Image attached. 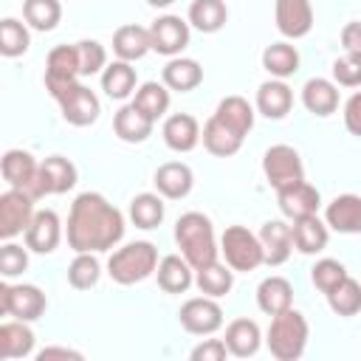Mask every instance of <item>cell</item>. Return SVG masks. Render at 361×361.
Returning a JSON list of instances; mask_svg holds the SVG:
<instances>
[{
  "label": "cell",
  "instance_id": "19",
  "mask_svg": "<svg viewBox=\"0 0 361 361\" xmlns=\"http://www.w3.org/2000/svg\"><path fill=\"white\" fill-rule=\"evenodd\" d=\"M161 135L172 152H192L200 141V124L189 113H172V116H166Z\"/></svg>",
  "mask_w": 361,
  "mask_h": 361
},
{
  "label": "cell",
  "instance_id": "25",
  "mask_svg": "<svg viewBox=\"0 0 361 361\" xmlns=\"http://www.w3.org/2000/svg\"><path fill=\"white\" fill-rule=\"evenodd\" d=\"M293 107V90L285 85V79H268L257 87V110L265 118H285Z\"/></svg>",
  "mask_w": 361,
  "mask_h": 361
},
{
  "label": "cell",
  "instance_id": "14",
  "mask_svg": "<svg viewBox=\"0 0 361 361\" xmlns=\"http://www.w3.org/2000/svg\"><path fill=\"white\" fill-rule=\"evenodd\" d=\"M274 20H276V28L282 37L302 39L313 28V6H310V0H276Z\"/></svg>",
  "mask_w": 361,
  "mask_h": 361
},
{
  "label": "cell",
  "instance_id": "23",
  "mask_svg": "<svg viewBox=\"0 0 361 361\" xmlns=\"http://www.w3.org/2000/svg\"><path fill=\"white\" fill-rule=\"evenodd\" d=\"M223 341L228 347V355L251 358V355H257V350L262 344V333H259V324L254 319H234L226 324Z\"/></svg>",
  "mask_w": 361,
  "mask_h": 361
},
{
  "label": "cell",
  "instance_id": "21",
  "mask_svg": "<svg viewBox=\"0 0 361 361\" xmlns=\"http://www.w3.org/2000/svg\"><path fill=\"white\" fill-rule=\"evenodd\" d=\"M259 243L265 251V265H282L293 251V231L285 220H268L259 228Z\"/></svg>",
  "mask_w": 361,
  "mask_h": 361
},
{
  "label": "cell",
  "instance_id": "26",
  "mask_svg": "<svg viewBox=\"0 0 361 361\" xmlns=\"http://www.w3.org/2000/svg\"><path fill=\"white\" fill-rule=\"evenodd\" d=\"M161 82L175 90V93H189L195 90L200 82H203V68L197 59H189V56H172L164 71H161Z\"/></svg>",
  "mask_w": 361,
  "mask_h": 361
},
{
  "label": "cell",
  "instance_id": "1",
  "mask_svg": "<svg viewBox=\"0 0 361 361\" xmlns=\"http://www.w3.org/2000/svg\"><path fill=\"white\" fill-rule=\"evenodd\" d=\"M65 237L76 254L82 251L102 254V251H110L124 237V217L104 195L82 192L71 203Z\"/></svg>",
  "mask_w": 361,
  "mask_h": 361
},
{
  "label": "cell",
  "instance_id": "18",
  "mask_svg": "<svg viewBox=\"0 0 361 361\" xmlns=\"http://www.w3.org/2000/svg\"><path fill=\"white\" fill-rule=\"evenodd\" d=\"M324 223L338 234H361V195H338L324 209Z\"/></svg>",
  "mask_w": 361,
  "mask_h": 361
},
{
  "label": "cell",
  "instance_id": "7",
  "mask_svg": "<svg viewBox=\"0 0 361 361\" xmlns=\"http://www.w3.org/2000/svg\"><path fill=\"white\" fill-rule=\"evenodd\" d=\"M262 172H265V180L276 192H282V189L305 180V164H302L299 152L290 144H274V147H268L265 155H262Z\"/></svg>",
  "mask_w": 361,
  "mask_h": 361
},
{
  "label": "cell",
  "instance_id": "33",
  "mask_svg": "<svg viewBox=\"0 0 361 361\" xmlns=\"http://www.w3.org/2000/svg\"><path fill=\"white\" fill-rule=\"evenodd\" d=\"M135 85H138V76H135L133 62L116 59V62H110L102 71V90L110 99H116V102H124L127 96H133L135 93Z\"/></svg>",
  "mask_w": 361,
  "mask_h": 361
},
{
  "label": "cell",
  "instance_id": "43",
  "mask_svg": "<svg viewBox=\"0 0 361 361\" xmlns=\"http://www.w3.org/2000/svg\"><path fill=\"white\" fill-rule=\"evenodd\" d=\"M99 276H102V265H99L96 254H90V251L76 254L73 262L68 265V285L76 288V290H90V288H96Z\"/></svg>",
  "mask_w": 361,
  "mask_h": 361
},
{
  "label": "cell",
  "instance_id": "47",
  "mask_svg": "<svg viewBox=\"0 0 361 361\" xmlns=\"http://www.w3.org/2000/svg\"><path fill=\"white\" fill-rule=\"evenodd\" d=\"M333 82L341 87H361V59L344 54L333 59Z\"/></svg>",
  "mask_w": 361,
  "mask_h": 361
},
{
  "label": "cell",
  "instance_id": "30",
  "mask_svg": "<svg viewBox=\"0 0 361 361\" xmlns=\"http://www.w3.org/2000/svg\"><path fill=\"white\" fill-rule=\"evenodd\" d=\"M147 51H152V42H149V28L144 25H135V23H127V25H118L113 31V54L124 62H135L141 59Z\"/></svg>",
  "mask_w": 361,
  "mask_h": 361
},
{
  "label": "cell",
  "instance_id": "51",
  "mask_svg": "<svg viewBox=\"0 0 361 361\" xmlns=\"http://www.w3.org/2000/svg\"><path fill=\"white\" fill-rule=\"evenodd\" d=\"M51 358H73V361H82L85 355L79 350H71V347H42L37 353V361H51Z\"/></svg>",
  "mask_w": 361,
  "mask_h": 361
},
{
  "label": "cell",
  "instance_id": "40",
  "mask_svg": "<svg viewBox=\"0 0 361 361\" xmlns=\"http://www.w3.org/2000/svg\"><path fill=\"white\" fill-rule=\"evenodd\" d=\"M324 296H327V305L336 316H355L361 310V282L353 279L350 274Z\"/></svg>",
  "mask_w": 361,
  "mask_h": 361
},
{
  "label": "cell",
  "instance_id": "50",
  "mask_svg": "<svg viewBox=\"0 0 361 361\" xmlns=\"http://www.w3.org/2000/svg\"><path fill=\"white\" fill-rule=\"evenodd\" d=\"M341 45H344V54L361 59V23L353 20L341 28Z\"/></svg>",
  "mask_w": 361,
  "mask_h": 361
},
{
  "label": "cell",
  "instance_id": "3",
  "mask_svg": "<svg viewBox=\"0 0 361 361\" xmlns=\"http://www.w3.org/2000/svg\"><path fill=\"white\" fill-rule=\"evenodd\" d=\"M307 336H310L307 319L299 310L288 307V310L271 316V324H268V333H265V344H268V353L276 361H296V358L305 355Z\"/></svg>",
  "mask_w": 361,
  "mask_h": 361
},
{
  "label": "cell",
  "instance_id": "28",
  "mask_svg": "<svg viewBox=\"0 0 361 361\" xmlns=\"http://www.w3.org/2000/svg\"><path fill=\"white\" fill-rule=\"evenodd\" d=\"M152 127H155V121H152L149 116H144L133 102L124 104V107H118L116 116H113V130H116V135H118L121 141H127V144H141V141H147V138L152 135Z\"/></svg>",
  "mask_w": 361,
  "mask_h": 361
},
{
  "label": "cell",
  "instance_id": "48",
  "mask_svg": "<svg viewBox=\"0 0 361 361\" xmlns=\"http://www.w3.org/2000/svg\"><path fill=\"white\" fill-rule=\"evenodd\" d=\"M226 355H228V347H226L223 338H203V341L189 353L192 361H226Z\"/></svg>",
  "mask_w": 361,
  "mask_h": 361
},
{
  "label": "cell",
  "instance_id": "29",
  "mask_svg": "<svg viewBox=\"0 0 361 361\" xmlns=\"http://www.w3.org/2000/svg\"><path fill=\"white\" fill-rule=\"evenodd\" d=\"M290 231H293V248L302 254H319L327 248L330 226L324 220H319V214H307V217L293 220Z\"/></svg>",
  "mask_w": 361,
  "mask_h": 361
},
{
  "label": "cell",
  "instance_id": "41",
  "mask_svg": "<svg viewBox=\"0 0 361 361\" xmlns=\"http://www.w3.org/2000/svg\"><path fill=\"white\" fill-rule=\"evenodd\" d=\"M23 20L34 31H54L62 20L59 0H23Z\"/></svg>",
  "mask_w": 361,
  "mask_h": 361
},
{
  "label": "cell",
  "instance_id": "9",
  "mask_svg": "<svg viewBox=\"0 0 361 361\" xmlns=\"http://www.w3.org/2000/svg\"><path fill=\"white\" fill-rule=\"evenodd\" d=\"M178 322L186 333L192 336H212L223 327V307L217 305L214 296H192L180 305Z\"/></svg>",
  "mask_w": 361,
  "mask_h": 361
},
{
  "label": "cell",
  "instance_id": "35",
  "mask_svg": "<svg viewBox=\"0 0 361 361\" xmlns=\"http://www.w3.org/2000/svg\"><path fill=\"white\" fill-rule=\"evenodd\" d=\"M262 68L274 79H288L299 71V51L290 42H271L262 51Z\"/></svg>",
  "mask_w": 361,
  "mask_h": 361
},
{
  "label": "cell",
  "instance_id": "36",
  "mask_svg": "<svg viewBox=\"0 0 361 361\" xmlns=\"http://www.w3.org/2000/svg\"><path fill=\"white\" fill-rule=\"evenodd\" d=\"M195 285L200 288V293L220 299L234 285V268L231 265H223V262H209V265H203V268L195 271Z\"/></svg>",
  "mask_w": 361,
  "mask_h": 361
},
{
  "label": "cell",
  "instance_id": "12",
  "mask_svg": "<svg viewBox=\"0 0 361 361\" xmlns=\"http://www.w3.org/2000/svg\"><path fill=\"white\" fill-rule=\"evenodd\" d=\"M149 42L152 51L164 56H178L189 45V20H180L178 14H164L149 25Z\"/></svg>",
  "mask_w": 361,
  "mask_h": 361
},
{
  "label": "cell",
  "instance_id": "27",
  "mask_svg": "<svg viewBox=\"0 0 361 361\" xmlns=\"http://www.w3.org/2000/svg\"><path fill=\"white\" fill-rule=\"evenodd\" d=\"M302 104L307 107V113L313 116H333L338 110V85L322 76H313L305 82L302 87Z\"/></svg>",
  "mask_w": 361,
  "mask_h": 361
},
{
  "label": "cell",
  "instance_id": "17",
  "mask_svg": "<svg viewBox=\"0 0 361 361\" xmlns=\"http://www.w3.org/2000/svg\"><path fill=\"white\" fill-rule=\"evenodd\" d=\"M152 183H155V192L164 195L166 200H180V197H186L192 192L195 175L183 161H166V164H161L155 169Z\"/></svg>",
  "mask_w": 361,
  "mask_h": 361
},
{
  "label": "cell",
  "instance_id": "42",
  "mask_svg": "<svg viewBox=\"0 0 361 361\" xmlns=\"http://www.w3.org/2000/svg\"><path fill=\"white\" fill-rule=\"evenodd\" d=\"M28 23H20L17 17H3L0 20V54L14 59V56H23L31 45V34L25 28Z\"/></svg>",
  "mask_w": 361,
  "mask_h": 361
},
{
  "label": "cell",
  "instance_id": "44",
  "mask_svg": "<svg viewBox=\"0 0 361 361\" xmlns=\"http://www.w3.org/2000/svg\"><path fill=\"white\" fill-rule=\"evenodd\" d=\"M76 51H79V73L82 76H93V73H102L107 68V51L102 42L96 39H79L76 42Z\"/></svg>",
  "mask_w": 361,
  "mask_h": 361
},
{
  "label": "cell",
  "instance_id": "38",
  "mask_svg": "<svg viewBox=\"0 0 361 361\" xmlns=\"http://www.w3.org/2000/svg\"><path fill=\"white\" fill-rule=\"evenodd\" d=\"M133 104H135L144 116H149L152 121H158V118L166 116V110H169V87H166L164 82H144V85L135 90Z\"/></svg>",
  "mask_w": 361,
  "mask_h": 361
},
{
  "label": "cell",
  "instance_id": "5",
  "mask_svg": "<svg viewBox=\"0 0 361 361\" xmlns=\"http://www.w3.org/2000/svg\"><path fill=\"white\" fill-rule=\"evenodd\" d=\"M220 254L226 265L234 271H254L265 265V251L259 243V234L248 231L245 226H228L220 237Z\"/></svg>",
  "mask_w": 361,
  "mask_h": 361
},
{
  "label": "cell",
  "instance_id": "2",
  "mask_svg": "<svg viewBox=\"0 0 361 361\" xmlns=\"http://www.w3.org/2000/svg\"><path fill=\"white\" fill-rule=\"evenodd\" d=\"M175 243L195 271L209 262H217V257H220V245L214 240V226L203 212H186L178 217Z\"/></svg>",
  "mask_w": 361,
  "mask_h": 361
},
{
  "label": "cell",
  "instance_id": "20",
  "mask_svg": "<svg viewBox=\"0 0 361 361\" xmlns=\"http://www.w3.org/2000/svg\"><path fill=\"white\" fill-rule=\"evenodd\" d=\"M276 200H279V209L288 220H299V217H307V214H316L319 212V203H322V195L316 186H310L307 180L302 183H293L282 192H276Z\"/></svg>",
  "mask_w": 361,
  "mask_h": 361
},
{
  "label": "cell",
  "instance_id": "32",
  "mask_svg": "<svg viewBox=\"0 0 361 361\" xmlns=\"http://www.w3.org/2000/svg\"><path fill=\"white\" fill-rule=\"evenodd\" d=\"M257 305L268 316H276L293 307V285L285 276H265L257 288Z\"/></svg>",
  "mask_w": 361,
  "mask_h": 361
},
{
  "label": "cell",
  "instance_id": "22",
  "mask_svg": "<svg viewBox=\"0 0 361 361\" xmlns=\"http://www.w3.org/2000/svg\"><path fill=\"white\" fill-rule=\"evenodd\" d=\"M155 279L158 288L166 293H186L195 282V268L186 262L183 254H166L155 268Z\"/></svg>",
  "mask_w": 361,
  "mask_h": 361
},
{
  "label": "cell",
  "instance_id": "10",
  "mask_svg": "<svg viewBox=\"0 0 361 361\" xmlns=\"http://www.w3.org/2000/svg\"><path fill=\"white\" fill-rule=\"evenodd\" d=\"M31 220H34V197L23 189L8 186L0 195V237L14 240L17 234H25Z\"/></svg>",
  "mask_w": 361,
  "mask_h": 361
},
{
  "label": "cell",
  "instance_id": "45",
  "mask_svg": "<svg viewBox=\"0 0 361 361\" xmlns=\"http://www.w3.org/2000/svg\"><path fill=\"white\" fill-rule=\"evenodd\" d=\"M347 276V268L338 262V259H330V257H324V259H319L313 268H310V282L322 290V293H327V290H333L341 279Z\"/></svg>",
  "mask_w": 361,
  "mask_h": 361
},
{
  "label": "cell",
  "instance_id": "52",
  "mask_svg": "<svg viewBox=\"0 0 361 361\" xmlns=\"http://www.w3.org/2000/svg\"><path fill=\"white\" fill-rule=\"evenodd\" d=\"M149 6H155V8H164V6H169V3H175V0H147Z\"/></svg>",
  "mask_w": 361,
  "mask_h": 361
},
{
  "label": "cell",
  "instance_id": "4",
  "mask_svg": "<svg viewBox=\"0 0 361 361\" xmlns=\"http://www.w3.org/2000/svg\"><path fill=\"white\" fill-rule=\"evenodd\" d=\"M158 248L149 240H135L121 245L107 259V274L116 285H135L155 274L158 268Z\"/></svg>",
  "mask_w": 361,
  "mask_h": 361
},
{
  "label": "cell",
  "instance_id": "11",
  "mask_svg": "<svg viewBox=\"0 0 361 361\" xmlns=\"http://www.w3.org/2000/svg\"><path fill=\"white\" fill-rule=\"evenodd\" d=\"M76 186V166L65 155H48L39 161V175L34 183L31 197H45V195H65L68 189Z\"/></svg>",
  "mask_w": 361,
  "mask_h": 361
},
{
  "label": "cell",
  "instance_id": "49",
  "mask_svg": "<svg viewBox=\"0 0 361 361\" xmlns=\"http://www.w3.org/2000/svg\"><path fill=\"white\" fill-rule=\"evenodd\" d=\"M344 127L350 135L361 138V90H355L344 104Z\"/></svg>",
  "mask_w": 361,
  "mask_h": 361
},
{
  "label": "cell",
  "instance_id": "16",
  "mask_svg": "<svg viewBox=\"0 0 361 361\" xmlns=\"http://www.w3.org/2000/svg\"><path fill=\"white\" fill-rule=\"evenodd\" d=\"M62 240V223L54 209L34 212V220L25 228V248L34 254H51Z\"/></svg>",
  "mask_w": 361,
  "mask_h": 361
},
{
  "label": "cell",
  "instance_id": "46",
  "mask_svg": "<svg viewBox=\"0 0 361 361\" xmlns=\"http://www.w3.org/2000/svg\"><path fill=\"white\" fill-rule=\"evenodd\" d=\"M25 268H28V251L23 245L6 240V245L0 248V274L6 279H11V276H20Z\"/></svg>",
  "mask_w": 361,
  "mask_h": 361
},
{
  "label": "cell",
  "instance_id": "31",
  "mask_svg": "<svg viewBox=\"0 0 361 361\" xmlns=\"http://www.w3.org/2000/svg\"><path fill=\"white\" fill-rule=\"evenodd\" d=\"M34 353V330L28 327V322L11 319L0 324V358L11 361V358H25Z\"/></svg>",
  "mask_w": 361,
  "mask_h": 361
},
{
  "label": "cell",
  "instance_id": "6",
  "mask_svg": "<svg viewBox=\"0 0 361 361\" xmlns=\"http://www.w3.org/2000/svg\"><path fill=\"white\" fill-rule=\"evenodd\" d=\"M51 96L56 99V104L62 110V118L68 124H73V127H90L102 113L99 96L87 85H82L79 79L65 85V87H59V90H54Z\"/></svg>",
  "mask_w": 361,
  "mask_h": 361
},
{
  "label": "cell",
  "instance_id": "34",
  "mask_svg": "<svg viewBox=\"0 0 361 361\" xmlns=\"http://www.w3.org/2000/svg\"><path fill=\"white\" fill-rule=\"evenodd\" d=\"M228 20V8L223 0H192L189 6V25L203 34H217Z\"/></svg>",
  "mask_w": 361,
  "mask_h": 361
},
{
  "label": "cell",
  "instance_id": "13",
  "mask_svg": "<svg viewBox=\"0 0 361 361\" xmlns=\"http://www.w3.org/2000/svg\"><path fill=\"white\" fill-rule=\"evenodd\" d=\"M82 79L79 73V51H76V42L73 45H56L48 51V59H45V90L54 93L71 82Z\"/></svg>",
  "mask_w": 361,
  "mask_h": 361
},
{
  "label": "cell",
  "instance_id": "39",
  "mask_svg": "<svg viewBox=\"0 0 361 361\" xmlns=\"http://www.w3.org/2000/svg\"><path fill=\"white\" fill-rule=\"evenodd\" d=\"M214 116L223 118L228 127H234L240 135H248L251 127H254V107L243 96H226V99H220Z\"/></svg>",
  "mask_w": 361,
  "mask_h": 361
},
{
  "label": "cell",
  "instance_id": "37",
  "mask_svg": "<svg viewBox=\"0 0 361 361\" xmlns=\"http://www.w3.org/2000/svg\"><path fill=\"white\" fill-rule=\"evenodd\" d=\"M130 220L138 228H158L164 220V195L141 192L130 200Z\"/></svg>",
  "mask_w": 361,
  "mask_h": 361
},
{
  "label": "cell",
  "instance_id": "24",
  "mask_svg": "<svg viewBox=\"0 0 361 361\" xmlns=\"http://www.w3.org/2000/svg\"><path fill=\"white\" fill-rule=\"evenodd\" d=\"M243 138H245V135H240L234 127H228V124H226L223 118H217L214 113H212V118L203 124V133H200L203 147H206L212 155H217V158H228V155L240 152Z\"/></svg>",
  "mask_w": 361,
  "mask_h": 361
},
{
  "label": "cell",
  "instance_id": "8",
  "mask_svg": "<svg viewBox=\"0 0 361 361\" xmlns=\"http://www.w3.org/2000/svg\"><path fill=\"white\" fill-rule=\"evenodd\" d=\"M45 307H48V299L37 285H23V282L0 285V310L6 316L20 319V322H37L45 313Z\"/></svg>",
  "mask_w": 361,
  "mask_h": 361
},
{
  "label": "cell",
  "instance_id": "15",
  "mask_svg": "<svg viewBox=\"0 0 361 361\" xmlns=\"http://www.w3.org/2000/svg\"><path fill=\"white\" fill-rule=\"evenodd\" d=\"M0 172H3V180L8 186L31 195L37 175H39V161L28 149H6L0 158Z\"/></svg>",
  "mask_w": 361,
  "mask_h": 361
}]
</instances>
